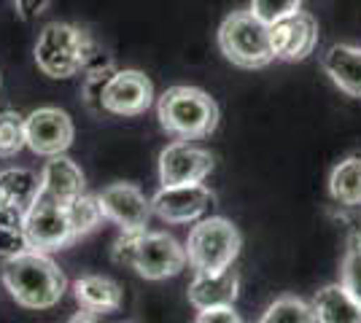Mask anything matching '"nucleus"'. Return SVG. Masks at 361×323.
<instances>
[{
	"instance_id": "obj_18",
	"label": "nucleus",
	"mask_w": 361,
	"mask_h": 323,
	"mask_svg": "<svg viewBox=\"0 0 361 323\" xmlns=\"http://www.w3.org/2000/svg\"><path fill=\"white\" fill-rule=\"evenodd\" d=\"M324 70L350 97H361V49L348 44H334L324 54Z\"/></svg>"
},
{
	"instance_id": "obj_14",
	"label": "nucleus",
	"mask_w": 361,
	"mask_h": 323,
	"mask_svg": "<svg viewBox=\"0 0 361 323\" xmlns=\"http://www.w3.org/2000/svg\"><path fill=\"white\" fill-rule=\"evenodd\" d=\"M240 293V275L238 270H221V272H195L189 283V302L197 310L211 308H232Z\"/></svg>"
},
{
	"instance_id": "obj_15",
	"label": "nucleus",
	"mask_w": 361,
	"mask_h": 323,
	"mask_svg": "<svg viewBox=\"0 0 361 323\" xmlns=\"http://www.w3.org/2000/svg\"><path fill=\"white\" fill-rule=\"evenodd\" d=\"M84 186H87L84 172L71 156H49V162L41 170V194L68 208L71 202H75L84 194Z\"/></svg>"
},
{
	"instance_id": "obj_27",
	"label": "nucleus",
	"mask_w": 361,
	"mask_h": 323,
	"mask_svg": "<svg viewBox=\"0 0 361 323\" xmlns=\"http://www.w3.org/2000/svg\"><path fill=\"white\" fill-rule=\"evenodd\" d=\"M195 323H243V318L235 312V308H211L197 310Z\"/></svg>"
},
{
	"instance_id": "obj_2",
	"label": "nucleus",
	"mask_w": 361,
	"mask_h": 323,
	"mask_svg": "<svg viewBox=\"0 0 361 323\" xmlns=\"http://www.w3.org/2000/svg\"><path fill=\"white\" fill-rule=\"evenodd\" d=\"M157 116L162 129L178 140L208 138L219 127L216 100L197 87H170L157 103Z\"/></svg>"
},
{
	"instance_id": "obj_29",
	"label": "nucleus",
	"mask_w": 361,
	"mask_h": 323,
	"mask_svg": "<svg viewBox=\"0 0 361 323\" xmlns=\"http://www.w3.org/2000/svg\"><path fill=\"white\" fill-rule=\"evenodd\" d=\"M71 323H97V321H94V312H90V310H84V312H78V315H73V318H71Z\"/></svg>"
},
{
	"instance_id": "obj_3",
	"label": "nucleus",
	"mask_w": 361,
	"mask_h": 323,
	"mask_svg": "<svg viewBox=\"0 0 361 323\" xmlns=\"http://www.w3.org/2000/svg\"><path fill=\"white\" fill-rule=\"evenodd\" d=\"M183 248L189 267L195 272H221L229 270L240 256L243 237L229 218L211 215V218H200L192 227Z\"/></svg>"
},
{
	"instance_id": "obj_20",
	"label": "nucleus",
	"mask_w": 361,
	"mask_h": 323,
	"mask_svg": "<svg viewBox=\"0 0 361 323\" xmlns=\"http://www.w3.org/2000/svg\"><path fill=\"white\" fill-rule=\"evenodd\" d=\"M329 194L340 205H361V156H348L331 170Z\"/></svg>"
},
{
	"instance_id": "obj_21",
	"label": "nucleus",
	"mask_w": 361,
	"mask_h": 323,
	"mask_svg": "<svg viewBox=\"0 0 361 323\" xmlns=\"http://www.w3.org/2000/svg\"><path fill=\"white\" fill-rule=\"evenodd\" d=\"M259 323H316L313 305L300 296H281L264 310Z\"/></svg>"
},
{
	"instance_id": "obj_22",
	"label": "nucleus",
	"mask_w": 361,
	"mask_h": 323,
	"mask_svg": "<svg viewBox=\"0 0 361 323\" xmlns=\"http://www.w3.org/2000/svg\"><path fill=\"white\" fill-rule=\"evenodd\" d=\"M68 218H71V229H73V240L90 234L103 218V205L97 200V194H81L75 202L68 205Z\"/></svg>"
},
{
	"instance_id": "obj_26",
	"label": "nucleus",
	"mask_w": 361,
	"mask_h": 323,
	"mask_svg": "<svg viewBox=\"0 0 361 323\" xmlns=\"http://www.w3.org/2000/svg\"><path fill=\"white\" fill-rule=\"evenodd\" d=\"M25 251H30L25 229H0V256L11 259V256H19Z\"/></svg>"
},
{
	"instance_id": "obj_4",
	"label": "nucleus",
	"mask_w": 361,
	"mask_h": 323,
	"mask_svg": "<svg viewBox=\"0 0 361 323\" xmlns=\"http://www.w3.org/2000/svg\"><path fill=\"white\" fill-rule=\"evenodd\" d=\"M219 46L224 57L238 68L254 70L275 60L270 41V25H264L254 11H235L219 27Z\"/></svg>"
},
{
	"instance_id": "obj_12",
	"label": "nucleus",
	"mask_w": 361,
	"mask_h": 323,
	"mask_svg": "<svg viewBox=\"0 0 361 323\" xmlns=\"http://www.w3.org/2000/svg\"><path fill=\"white\" fill-rule=\"evenodd\" d=\"M270 41L272 51L278 60L300 62L305 60L318 41V22L313 14L307 11H294V14L278 19L270 25Z\"/></svg>"
},
{
	"instance_id": "obj_30",
	"label": "nucleus",
	"mask_w": 361,
	"mask_h": 323,
	"mask_svg": "<svg viewBox=\"0 0 361 323\" xmlns=\"http://www.w3.org/2000/svg\"><path fill=\"white\" fill-rule=\"evenodd\" d=\"M0 205H3V202H0Z\"/></svg>"
},
{
	"instance_id": "obj_17",
	"label": "nucleus",
	"mask_w": 361,
	"mask_h": 323,
	"mask_svg": "<svg viewBox=\"0 0 361 323\" xmlns=\"http://www.w3.org/2000/svg\"><path fill=\"white\" fill-rule=\"evenodd\" d=\"M316 323H361V302L343 283L324 286L313 296Z\"/></svg>"
},
{
	"instance_id": "obj_5",
	"label": "nucleus",
	"mask_w": 361,
	"mask_h": 323,
	"mask_svg": "<svg viewBox=\"0 0 361 323\" xmlns=\"http://www.w3.org/2000/svg\"><path fill=\"white\" fill-rule=\"evenodd\" d=\"M92 60V41L73 25H46L35 44V65L49 78H71Z\"/></svg>"
},
{
	"instance_id": "obj_1",
	"label": "nucleus",
	"mask_w": 361,
	"mask_h": 323,
	"mask_svg": "<svg viewBox=\"0 0 361 323\" xmlns=\"http://www.w3.org/2000/svg\"><path fill=\"white\" fill-rule=\"evenodd\" d=\"M3 286L16 305L27 310H49L68 291V277L44 251H25L3 262Z\"/></svg>"
},
{
	"instance_id": "obj_9",
	"label": "nucleus",
	"mask_w": 361,
	"mask_h": 323,
	"mask_svg": "<svg viewBox=\"0 0 361 323\" xmlns=\"http://www.w3.org/2000/svg\"><path fill=\"white\" fill-rule=\"evenodd\" d=\"M154 103V87L140 70H114L103 87L100 106L114 116H140Z\"/></svg>"
},
{
	"instance_id": "obj_10",
	"label": "nucleus",
	"mask_w": 361,
	"mask_h": 323,
	"mask_svg": "<svg viewBox=\"0 0 361 323\" xmlns=\"http://www.w3.org/2000/svg\"><path fill=\"white\" fill-rule=\"evenodd\" d=\"M213 191L202 184H183V186H162L151 197V210L167 224H189L200 221L211 210Z\"/></svg>"
},
{
	"instance_id": "obj_24",
	"label": "nucleus",
	"mask_w": 361,
	"mask_h": 323,
	"mask_svg": "<svg viewBox=\"0 0 361 323\" xmlns=\"http://www.w3.org/2000/svg\"><path fill=\"white\" fill-rule=\"evenodd\" d=\"M340 283L361 302V232L350 237L340 267Z\"/></svg>"
},
{
	"instance_id": "obj_6",
	"label": "nucleus",
	"mask_w": 361,
	"mask_h": 323,
	"mask_svg": "<svg viewBox=\"0 0 361 323\" xmlns=\"http://www.w3.org/2000/svg\"><path fill=\"white\" fill-rule=\"evenodd\" d=\"M189 264L186 248L167 232H140L135 240L133 270L146 280H165L183 272Z\"/></svg>"
},
{
	"instance_id": "obj_25",
	"label": "nucleus",
	"mask_w": 361,
	"mask_h": 323,
	"mask_svg": "<svg viewBox=\"0 0 361 323\" xmlns=\"http://www.w3.org/2000/svg\"><path fill=\"white\" fill-rule=\"evenodd\" d=\"M302 0H251V11H254L264 25H275L278 19L300 11Z\"/></svg>"
},
{
	"instance_id": "obj_11",
	"label": "nucleus",
	"mask_w": 361,
	"mask_h": 323,
	"mask_svg": "<svg viewBox=\"0 0 361 323\" xmlns=\"http://www.w3.org/2000/svg\"><path fill=\"white\" fill-rule=\"evenodd\" d=\"M97 200L103 205L106 218H111L121 232L140 234L146 232L151 218V200L137 189L135 184H111L97 194Z\"/></svg>"
},
{
	"instance_id": "obj_8",
	"label": "nucleus",
	"mask_w": 361,
	"mask_h": 323,
	"mask_svg": "<svg viewBox=\"0 0 361 323\" xmlns=\"http://www.w3.org/2000/svg\"><path fill=\"white\" fill-rule=\"evenodd\" d=\"M27 148L38 156L65 154L75 138L73 119L60 108H38L25 119Z\"/></svg>"
},
{
	"instance_id": "obj_13",
	"label": "nucleus",
	"mask_w": 361,
	"mask_h": 323,
	"mask_svg": "<svg viewBox=\"0 0 361 323\" xmlns=\"http://www.w3.org/2000/svg\"><path fill=\"white\" fill-rule=\"evenodd\" d=\"M213 170V156L205 148L189 143H173L159 154V181L162 186L202 184Z\"/></svg>"
},
{
	"instance_id": "obj_16",
	"label": "nucleus",
	"mask_w": 361,
	"mask_h": 323,
	"mask_svg": "<svg viewBox=\"0 0 361 323\" xmlns=\"http://www.w3.org/2000/svg\"><path fill=\"white\" fill-rule=\"evenodd\" d=\"M73 296L81 310H90L94 315L116 312L124 302V293L116 280L106 275H84L73 283Z\"/></svg>"
},
{
	"instance_id": "obj_19",
	"label": "nucleus",
	"mask_w": 361,
	"mask_h": 323,
	"mask_svg": "<svg viewBox=\"0 0 361 323\" xmlns=\"http://www.w3.org/2000/svg\"><path fill=\"white\" fill-rule=\"evenodd\" d=\"M41 197V175L27 167L0 170V202L14 205L19 210H30Z\"/></svg>"
},
{
	"instance_id": "obj_28",
	"label": "nucleus",
	"mask_w": 361,
	"mask_h": 323,
	"mask_svg": "<svg viewBox=\"0 0 361 323\" xmlns=\"http://www.w3.org/2000/svg\"><path fill=\"white\" fill-rule=\"evenodd\" d=\"M0 229H25V210L14 205H0Z\"/></svg>"
},
{
	"instance_id": "obj_23",
	"label": "nucleus",
	"mask_w": 361,
	"mask_h": 323,
	"mask_svg": "<svg viewBox=\"0 0 361 323\" xmlns=\"http://www.w3.org/2000/svg\"><path fill=\"white\" fill-rule=\"evenodd\" d=\"M27 146L25 138V116L16 110L0 113V156H14Z\"/></svg>"
},
{
	"instance_id": "obj_7",
	"label": "nucleus",
	"mask_w": 361,
	"mask_h": 323,
	"mask_svg": "<svg viewBox=\"0 0 361 323\" xmlns=\"http://www.w3.org/2000/svg\"><path fill=\"white\" fill-rule=\"evenodd\" d=\"M25 237L32 251H44V253L71 246L73 229H71L68 208L41 194L35 205L25 213Z\"/></svg>"
}]
</instances>
